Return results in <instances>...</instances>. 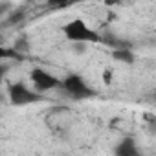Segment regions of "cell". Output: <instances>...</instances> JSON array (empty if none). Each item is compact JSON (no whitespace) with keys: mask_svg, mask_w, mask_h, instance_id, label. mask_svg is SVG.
<instances>
[{"mask_svg":"<svg viewBox=\"0 0 156 156\" xmlns=\"http://www.w3.org/2000/svg\"><path fill=\"white\" fill-rule=\"evenodd\" d=\"M62 31H64V35H66L68 41L77 42V44H83V42H87V44H98V42H101V35L96 30L88 28L85 24V20H81V19L70 20L62 28Z\"/></svg>","mask_w":156,"mask_h":156,"instance_id":"6da1fadb","label":"cell"},{"mask_svg":"<svg viewBox=\"0 0 156 156\" xmlns=\"http://www.w3.org/2000/svg\"><path fill=\"white\" fill-rule=\"evenodd\" d=\"M61 88L72 99H88V98H94L96 96V92L85 83L83 77L81 75H75V73H70L68 77H64Z\"/></svg>","mask_w":156,"mask_h":156,"instance_id":"7a4b0ae2","label":"cell"},{"mask_svg":"<svg viewBox=\"0 0 156 156\" xmlns=\"http://www.w3.org/2000/svg\"><path fill=\"white\" fill-rule=\"evenodd\" d=\"M8 94H9V101H11V105H15V107L33 105V103H39V101L44 99V96H41V94L30 90L24 83H13V85H9Z\"/></svg>","mask_w":156,"mask_h":156,"instance_id":"3957f363","label":"cell"},{"mask_svg":"<svg viewBox=\"0 0 156 156\" xmlns=\"http://www.w3.org/2000/svg\"><path fill=\"white\" fill-rule=\"evenodd\" d=\"M31 83L35 85V88L39 92H46V90H51V88H57V87H62V81L57 79V77H53L50 72L42 70V68H33L31 73Z\"/></svg>","mask_w":156,"mask_h":156,"instance_id":"277c9868","label":"cell"},{"mask_svg":"<svg viewBox=\"0 0 156 156\" xmlns=\"http://www.w3.org/2000/svg\"><path fill=\"white\" fill-rule=\"evenodd\" d=\"M116 156H141L132 138H123L116 147Z\"/></svg>","mask_w":156,"mask_h":156,"instance_id":"5b68a950","label":"cell"},{"mask_svg":"<svg viewBox=\"0 0 156 156\" xmlns=\"http://www.w3.org/2000/svg\"><path fill=\"white\" fill-rule=\"evenodd\" d=\"M101 42L107 44V46H110V48H114V51H118V50H130V46H129L127 41H121V39H118V37H114L110 33L101 35Z\"/></svg>","mask_w":156,"mask_h":156,"instance_id":"8992f818","label":"cell"},{"mask_svg":"<svg viewBox=\"0 0 156 156\" xmlns=\"http://www.w3.org/2000/svg\"><path fill=\"white\" fill-rule=\"evenodd\" d=\"M0 59H2V61H6V59L24 61V55H22L17 48H6V46H2V48H0Z\"/></svg>","mask_w":156,"mask_h":156,"instance_id":"52a82bcc","label":"cell"},{"mask_svg":"<svg viewBox=\"0 0 156 156\" xmlns=\"http://www.w3.org/2000/svg\"><path fill=\"white\" fill-rule=\"evenodd\" d=\"M112 57L119 62H125V64H132L134 62V53L130 50H118L112 53Z\"/></svg>","mask_w":156,"mask_h":156,"instance_id":"ba28073f","label":"cell"},{"mask_svg":"<svg viewBox=\"0 0 156 156\" xmlns=\"http://www.w3.org/2000/svg\"><path fill=\"white\" fill-rule=\"evenodd\" d=\"M48 6L50 8H55V9H61V8H68L70 2H53V0H51V2H48Z\"/></svg>","mask_w":156,"mask_h":156,"instance_id":"9c48e42d","label":"cell"},{"mask_svg":"<svg viewBox=\"0 0 156 156\" xmlns=\"http://www.w3.org/2000/svg\"><path fill=\"white\" fill-rule=\"evenodd\" d=\"M103 81H105V85H110V81H112V70L110 68H107L103 72Z\"/></svg>","mask_w":156,"mask_h":156,"instance_id":"30bf717a","label":"cell"},{"mask_svg":"<svg viewBox=\"0 0 156 156\" xmlns=\"http://www.w3.org/2000/svg\"><path fill=\"white\" fill-rule=\"evenodd\" d=\"M143 119H145L147 123H151V125H154V123H156V116H154V114H151V112H145V114H143Z\"/></svg>","mask_w":156,"mask_h":156,"instance_id":"8fae6325","label":"cell"},{"mask_svg":"<svg viewBox=\"0 0 156 156\" xmlns=\"http://www.w3.org/2000/svg\"><path fill=\"white\" fill-rule=\"evenodd\" d=\"M24 15L22 13H17V15H13V17H9V20H8V24H15V22H19L20 19H22Z\"/></svg>","mask_w":156,"mask_h":156,"instance_id":"7c38bea8","label":"cell"},{"mask_svg":"<svg viewBox=\"0 0 156 156\" xmlns=\"http://www.w3.org/2000/svg\"><path fill=\"white\" fill-rule=\"evenodd\" d=\"M152 101H154V103H156V92H154V94H152Z\"/></svg>","mask_w":156,"mask_h":156,"instance_id":"4fadbf2b","label":"cell"}]
</instances>
